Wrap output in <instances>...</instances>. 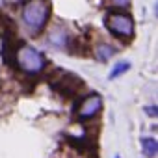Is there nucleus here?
Listing matches in <instances>:
<instances>
[{
  "mask_svg": "<svg viewBox=\"0 0 158 158\" xmlns=\"http://www.w3.org/2000/svg\"><path fill=\"white\" fill-rule=\"evenodd\" d=\"M52 13V6L48 0H26L23 6V23L32 35H39Z\"/></svg>",
  "mask_w": 158,
  "mask_h": 158,
  "instance_id": "nucleus-1",
  "label": "nucleus"
},
{
  "mask_svg": "<svg viewBox=\"0 0 158 158\" xmlns=\"http://www.w3.org/2000/svg\"><path fill=\"white\" fill-rule=\"evenodd\" d=\"M17 69H21L28 76L41 74L47 69V58L34 47L21 43L17 48Z\"/></svg>",
  "mask_w": 158,
  "mask_h": 158,
  "instance_id": "nucleus-2",
  "label": "nucleus"
},
{
  "mask_svg": "<svg viewBox=\"0 0 158 158\" xmlns=\"http://www.w3.org/2000/svg\"><path fill=\"white\" fill-rule=\"evenodd\" d=\"M48 86H50V89H52L54 93H58V95L63 97V99H76L78 93L86 88V82H84V78H80L78 74H74V73H65V71H63V73L60 74L58 80L50 82Z\"/></svg>",
  "mask_w": 158,
  "mask_h": 158,
  "instance_id": "nucleus-3",
  "label": "nucleus"
},
{
  "mask_svg": "<svg viewBox=\"0 0 158 158\" xmlns=\"http://www.w3.org/2000/svg\"><path fill=\"white\" fill-rule=\"evenodd\" d=\"M106 28L112 35L119 39H132L134 37V19L125 11H110L104 19Z\"/></svg>",
  "mask_w": 158,
  "mask_h": 158,
  "instance_id": "nucleus-4",
  "label": "nucleus"
},
{
  "mask_svg": "<svg viewBox=\"0 0 158 158\" xmlns=\"http://www.w3.org/2000/svg\"><path fill=\"white\" fill-rule=\"evenodd\" d=\"M101 110H102V97L99 93H91L76 108V119L80 123H86V121L93 119L95 115H99Z\"/></svg>",
  "mask_w": 158,
  "mask_h": 158,
  "instance_id": "nucleus-5",
  "label": "nucleus"
},
{
  "mask_svg": "<svg viewBox=\"0 0 158 158\" xmlns=\"http://www.w3.org/2000/svg\"><path fill=\"white\" fill-rule=\"evenodd\" d=\"M2 37H4V41H2V61L10 69H17V48L23 41L17 39L15 32H8Z\"/></svg>",
  "mask_w": 158,
  "mask_h": 158,
  "instance_id": "nucleus-6",
  "label": "nucleus"
},
{
  "mask_svg": "<svg viewBox=\"0 0 158 158\" xmlns=\"http://www.w3.org/2000/svg\"><path fill=\"white\" fill-rule=\"evenodd\" d=\"M114 54H115V48L110 47L108 43H99V45L95 47V56H97L99 61H108Z\"/></svg>",
  "mask_w": 158,
  "mask_h": 158,
  "instance_id": "nucleus-7",
  "label": "nucleus"
},
{
  "mask_svg": "<svg viewBox=\"0 0 158 158\" xmlns=\"http://www.w3.org/2000/svg\"><path fill=\"white\" fill-rule=\"evenodd\" d=\"M130 61L128 60H121V61H117L115 65H114V69L110 71V74H108V78H110V80H115V78H119L121 74H125L128 69H130Z\"/></svg>",
  "mask_w": 158,
  "mask_h": 158,
  "instance_id": "nucleus-8",
  "label": "nucleus"
},
{
  "mask_svg": "<svg viewBox=\"0 0 158 158\" xmlns=\"http://www.w3.org/2000/svg\"><path fill=\"white\" fill-rule=\"evenodd\" d=\"M141 147H143V151L147 152V156L156 158L158 145H156V139H154V138H143V139H141Z\"/></svg>",
  "mask_w": 158,
  "mask_h": 158,
  "instance_id": "nucleus-9",
  "label": "nucleus"
},
{
  "mask_svg": "<svg viewBox=\"0 0 158 158\" xmlns=\"http://www.w3.org/2000/svg\"><path fill=\"white\" fill-rule=\"evenodd\" d=\"M145 112H147V115H151V117H156V112H158V108H156V104H154V106H147V108H145Z\"/></svg>",
  "mask_w": 158,
  "mask_h": 158,
  "instance_id": "nucleus-10",
  "label": "nucleus"
},
{
  "mask_svg": "<svg viewBox=\"0 0 158 158\" xmlns=\"http://www.w3.org/2000/svg\"><path fill=\"white\" fill-rule=\"evenodd\" d=\"M112 4L114 6H119V8H125V6L130 4V0H112Z\"/></svg>",
  "mask_w": 158,
  "mask_h": 158,
  "instance_id": "nucleus-11",
  "label": "nucleus"
}]
</instances>
